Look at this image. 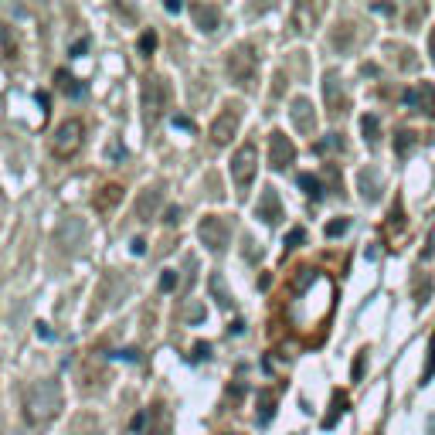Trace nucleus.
<instances>
[{"instance_id": "nucleus-1", "label": "nucleus", "mask_w": 435, "mask_h": 435, "mask_svg": "<svg viewBox=\"0 0 435 435\" xmlns=\"http://www.w3.org/2000/svg\"><path fill=\"white\" fill-rule=\"evenodd\" d=\"M61 384L55 378H41V381H31L24 388V398H20V415L31 429H41L48 422H55L58 412H61Z\"/></svg>"}, {"instance_id": "nucleus-2", "label": "nucleus", "mask_w": 435, "mask_h": 435, "mask_svg": "<svg viewBox=\"0 0 435 435\" xmlns=\"http://www.w3.org/2000/svg\"><path fill=\"white\" fill-rule=\"evenodd\" d=\"M85 147V123L82 119H65L51 133V157L55 160H72Z\"/></svg>"}, {"instance_id": "nucleus-3", "label": "nucleus", "mask_w": 435, "mask_h": 435, "mask_svg": "<svg viewBox=\"0 0 435 435\" xmlns=\"http://www.w3.org/2000/svg\"><path fill=\"white\" fill-rule=\"evenodd\" d=\"M171 106V85L164 75H147L143 78V113L147 123H160Z\"/></svg>"}, {"instance_id": "nucleus-4", "label": "nucleus", "mask_w": 435, "mask_h": 435, "mask_svg": "<svg viewBox=\"0 0 435 435\" xmlns=\"http://www.w3.org/2000/svg\"><path fill=\"white\" fill-rule=\"evenodd\" d=\"M255 72H259V55H255V48H252V44H238V48H231V51H228V75H231V82H235V85L252 89Z\"/></svg>"}, {"instance_id": "nucleus-5", "label": "nucleus", "mask_w": 435, "mask_h": 435, "mask_svg": "<svg viewBox=\"0 0 435 435\" xmlns=\"http://www.w3.org/2000/svg\"><path fill=\"white\" fill-rule=\"evenodd\" d=\"M197 238H201V245L208 252L221 255L228 248V242H231V221L225 214H204L201 225H197Z\"/></svg>"}, {"instance_id": "nucleus-6", "label": "nucleus", "mask_w": 435, "mask_h": 435, "mask_svg": "<svg viewBox=\"0 0 435 435\" xmlns=\"http://www.w3.org/2000/svg\"><path fill=\"white\" fill-rule=\"evenodd\" d=\"M255 171H259V147L255 143H242L235 150V157H231V180H235V188L242 190V194L252 188Z\"/></svg>"}, {"instance_id": "nucleus-7", "label": "nucleus", "mask_w": 435, "mask_h": 435, "mask_svg": "<svg viewBox=\"0 0 435 435\" xmlns=\"http://www.w3.org/2000/svg\"><path fill=\"white\" fill-rule=\"evenodd\" d=\"M238 126H242V106L231 102V106H225V109L218 113V119L211 123V130H208L211 143H214V147H228L231 136L238 133Z\"/></svg>"}, {"instance_id": "nucleus-8", "label": "nucleus", "mask_w": 435, "mask_h": 435, "mask_svg": "<svg viewBox=\"0 0 435 435\" xmlns=\"http://www.w3.org/2000/svg\"><path fill=\"white\" fill-rule=\"evenodd\" d=\"M296 164V143L283 130L269 133V167L272 171H289Z\"/></svg>"}, {"instance_id": "nucleus-9", "label": "nucleus", "mask_w": 435, "mask_h": 435, "mask_svg": "<svg viewBox=\"0 0 435 435\" xmlns=\"http://www.w3.org/2000/svg\"><path fill=\"white\" fill-rule=\"evenodd\" d=\"M405 106L422 116H429V119H435V85L432 82H422L415 89H408L405 92Z\"/></svg>"}, {"instance_id": "nucleus-10", "label": "nucleus", "mask_w": 435, "mask_h": 435, "mask_svg": "<svg viewBox=\"0 0 435 435\" xmlns=\"http://www.w3.org/2000/svg\"><path fill=\"white\" fill-rule=\"evenodd\" d=\"M323 95H326V106H330V113L341 116L347 113V89H343V78L337 75V72H326L323 75Z\"/></svg>"}, {"instance_id": "nucleus-11", "label": "nucleus", "mask_w": 435, "mask_h": 435, "mask_svg": "<svg viewBox=\"0 0 435 435\" xmlns=\"http://www.w3.org/2000/svg\"><path fill=\"white\" fill-rule=\"evenodd\" d=\"M289 116H293V126L300 133H306V136H313L317 133V113H313V102L310 99H293V109H289Z\"/></svg>"}, {"instance_id": "nucleus-12", "label": "nucleus", "mask_w": 435, "mask_h": 435, "mask_svg": "<svg viewBox=\"0 0 435 435\" xmlns=\"http://www.w3.org/2000/svg\"><path fill=\"white\" fill-rule=\"evenodd\" d=\"M255 214L262 218L265 225H279V218H283V204H279V194H276V188H265L262 194H259Z\"/></svg>"}, {"instance_id": "nucleus-13", "label": "nucleus", "mask_w": 435, "mask_h": 435, "mask_svg": "<svg viewBox=\"0 0 435 435\" xmlns=\"http://www.w3.org/2000/svg\"><path fill=\"white\" fill-rule=\"evenodd\" d=\"M313 24H317V4L313 0H296V7H293V31L296 35H310Z\"/></svg>"}, {"instance_id": "nucleus-14", "label": "nucleus", "mask_w": 435, "mask_h": 435, "mask_svg": "<svg viewBox=\"0 0 435 435\" xmlns=\"http://www.w3.org/2000/svg\"><path fill=\"white\" fill-rule=\"evenodd\" d=\"M357 184H360V197L364 201H378L381 190H384V177H381L378 167H364L357 173Z\"/></svg>"}, {"instance_id": "nucleus-15", "label": "nucleus", "mask_w": 435, "mask_h": 435, "mask_svg": "<svg viewBox=\"0 0 435 435\" xmlns=\"http://www.w3.org/2000/svg\"><path fill=\"white\" fill-rule=\"evenodd\" d=\"M119 201H123V188H119V184H106V188L95 190L92 208H95V214H109Z\"/></svg>"}, {"instance_id": "nucleus-16", "label": "nucleus", "mask_w": 435, "mask_h": 435, "mask_svg": "<svg viewBox=\"0 0 435 435\" xmlns=\"http://www.w3.org/2000/svg\"><path fill=\"white\" fill-rule=\"evenodd\" d=\"M160 201H164V197H160V190L147 188L140 197H136V218H140V221H150L153 214H157V208H160Z\"/></svg>"}, {"instance_id": "nucleus-17", "label": "nucleus", "mask_w": 435, "mask_h": 435, "mask_svg": "<svg viewBox=\"0 0 435 435\" xmlns=\"http://www.w3.org/2000/svg\"><path fill=\"white\" fill-rule=\"evenodd\" d=\"M194 20H197V27L208 31V35L221 27V14H218V7H211V4H194Z\"/></svg>"}, {"instance_id": "nucleus-18", "label": "nucleus", "mask_w": 435, "mask_h": 435, "mask_svg": "<svg viewBox=\"0 0 435 435\" xmlns=\"http://www.w3.org/2000/svg\"><path fill=\"white\" fill-rule=\"evenodd\" d=\"M55 89H58L61 95H68V99H78V95H85V85H82L75 75H68L65 68H58V72H55Z\"/></svg>"}, {"instance_id": "nucleus-19", "label": "nucleus", "mask_w": 435, "mask_h": 435, "mask_svg": "<svg viewBox=\"0 0 435 435\" xmlns=\"http://www.w3.org/2000/svg\"><path fill=\"white\" fill-rule=\"evenodd\" d=\"M300 188H303V194H310L313 201H320V197H323L320 177H313V173H300Z\"/></svg>"}, {"instance_id": "nucleus-20", "label": "nucleus", "mask_w": 435, "mask_h": 435, "mask_svg": "<svg viewBox=\"0 0 435 435\" xmlns=\"http://www.w3.org/2000/svg\"><path fill=\"white\" fill-rule=\"evenodd\" d=\"M378 130H381L378 116H364V119H360V133H364L367 143H378Z\"/></svg>"}, {"instance_id": "nucleus-21", "label": "nucleus", "mask_w": 435, "mask_h": 435, "mask_svg": "<svg viewBox=\"0 0 435 435\" xmlns=\"http://www.w3.org/2000/svg\"><path fill=\"white\" fill-rule=\"evenodd\" d=\"M412 147H415V133H412V130H401L395 136V153H398V157H405V153L412 150Z\"/></svg>"}, {"instance_id": "nucleus-22", "label": "nucleus", "mask_w": 435, "mask_h": 435, "mask_svg": "<svg viewBox=\"0 0 435 435\" xmlns=\"http://www.w3.org/2000/svg\"><path fill=\"white\" fill-rule=\"evenodd\" d=\"M211 293H214V300H218V303H221V306H228V303H231V296H228V293H225V283H221V276H218V272L211 276Z\"/></svg>"}, {"instance_id": "nucleus-23", "label": "nucleus", "mask_w": 435, "mask_h": 435, "mask_svg": "<svg viewBox=\"0 0 435 435\" xmlns=\"http://www.w3.org/2000/svg\"><path fill=\"white\" fill-rule=\"evenodd\" d=\"M347 412V395H333V412H330V418L323 422L326 429H333V422H337V415H343Z\"/></svg>"}, {"instance_id": "nucleus-24", "label": "nucleus", "mask_w": 435, "mask_h": 435, "mask_svg": "<svg viewBox=\"0 0 435 435\" xmlns=\"http://www.w3.org/2000/svg\"><path fill=\"white\" fill-rule=\"evenodd\" d=\"M136 48H140V55L150 58L153 48H157V35H153V31H143V35H140V41H136Z\"/></svg>"}, {"instance_id": "nucleus-25", "label": "nucleus", "mask_w": 435, "mask_h": 435, "mask_svg": "<svg viewBox=\"0 0 435 435\" xmlns=\"http://www.w3.org/2000/svg\"><path fill=\"white\" fill-rule=\"evenodd\" d=\"M337 147H343V140L337 136V133H326L320 143H317V153H326V150H337Z\"/></svg>"}, {"instance_id": "nucleus-26", "label": "nucleus", "mask_w": 435, "mask_h": 435, "mask_svg": "<svg viewBox=\"0 0 435 435\" xmlns=\"http://www.w3.org/2000/svg\"><path fill=\"white\" fill-rule=\"evenodd\" d=\"M432 374H435V333H432V341H429V364H425V371H422V384L432 381Z\"/></svg>"}, {"instance_id": "nucleus-27", "label": "nucleus", "mask_w": 435, "mask_h": 435, "mask_svg": "<svg viewBox=\"0 0 435 435\" xmlns=\"http://www.w3.org/2000/svg\"><path fill=\"white\" fill-rule=\"evenodd\" d=\"M0 44H4V55H7V58L18 55V44H14V41H11V35H7V24H0Z\"/></svg>"}, {"instance_id": "nucleus-28", "label": "nucleus", "mask_w": 435, "mask_h": 435, "mask_svg": "<svg viewBox=\"0 0 435 435\" xmlns=\"http://www.w3.org/2000/svg\"><path fill=\"white\" fill-rule=\"evenodd\" d=\"M306 242V231L303 228H293L289 235H286V248H300Z\"/></svg>"}, {"instance_id": "nucleus-29", "label": "nucleus", "mask_w": 435, "mask_h": 435, "mask_svg": "<svg viewBox=\"0 0 435 435\" xmlns=\"http://www.w3.org/2000/svg\"><path fill=\"white\" fill-rule=\"evenodd\" d=\"M347 228H350V221H347V218H337V221H330V225H326V235H330V238H337V235H343Z\"/></svg>"}, {"instance_id": "nucleus-30", "label": "nucleus", "mask_w": 435, "mask_h": 435, "mask_svg": "<svg viewBox=\"0 0 435 435\" xmlns=\"http://www.w3.org/2000/svg\"><path fill=\"white\" fill-rule=\"evenodd\" d=\"M333 44L337 48H350V24H343V31H333Z\"/></svg>"}, {"instance_id": "nucleus-31", "label": "nucleus", "mask_w": 435, "mask_h": 435, "mask_svg": "<svg viewBox=\"0 0 435 435\" xmlns=\"http://www.w3.org/2000/svg\"><path fill=\"white\" fill-rule=\"evenodd\" d=\"M173 286H177V272H173V269H167V272L160 276V289H173Z\"/></svg>"}, {"instance_id": "nucleus-32", "label": "nucleus", "mask_w": 435, "mask_h": 435, "mask_svg": "<svg viewBox=\"0 0 435 435\" xmlns=\"http://www.w3.org/2000/svg\"><path fill=\"white\" fill-rule=\"evenodd\" d=\"M164 221H167V225H177V221H180V208H171V211H167V218H164Z\"/></svg>"}, {"instance_id": "nucleus-33", "label": "nucleus", "mask_w": 435, "mask_h": 435, "mask_svg": "<svg viewBox=\"0 0 435 435\" xmlns=\"http://www.w3.org/2000/svg\"><path fill=\"white\" fill-rule=\"evenodd\" d=\"M164 7H167V11H171V14H177V11H180V7H184V0H164Z\"/></svg>"}, {"instance_id": "nucleus-34", "label": "nucleus", "mask_w": 435, "mask_h": 435, "mask_svg": "<svg viewBox=\"0 0 435 435\" xmlns=\"http://www.w3.org/2000/svg\"><path fill=\"white\" fill-rule=\"evenodd\" d=\"M364 357L367 354H357V360H354V378H360V371H364Z\"/></svg>"}, {"instance_id": "nucleus-35", "label": "nucleus", "mask_w": 435, "mask_h": 435, "mask_svg": "<svg viewBox=\"0 0 435 435\" xmlns=\"http://www.w3.org/2000/svg\"><path fill=\"white\" fill-rule=\"evenodd\" d=\"M208 350H211L208 343H197V347H194V357H208Z\"/></svg>"}, {"instance_id": "nucleus-36", "label": "nucleus", "mask_w": 435, "mask_h": 435, "mask_svg": "<svg viewBox=\"0 0 435 435\" xmlns=\"http://www.w3.org/2000/svg\"><path fill=\"white\" fill-rule=\"evenodd\" d=\"M188 317H190V320H201V317H204V310H201V306H190Z\"/></svg>"}, {"instance_id": "nucleus-37", "label": "nucleus", "mask_w": 435, "mask_h": 435, "mask_svg": "<svg viewBox=\"0 0 435 435\" xmlns=\"http://www.w3.org/2000/svg\"><path fill=\"white\" fill-rule=\"evenodd\" d=\"M173 126H180V130H190V119H188V116H177V119H173Z\"/></svg>"}, {"instance_id": "nucleus-38", "label": "nucleus", "mask_w": 435, "mask_h": 435, "mask_svg": "<svg viewBox=\"0 0 435 435\" xmlns=\"http://www.w3.org/2000/svg\"><path fill=\"white\" fill-rule=\"evenodd\" d=\"M429 55H432V61H435V27L429 31Z\"/></svg>"}]
</instances>
